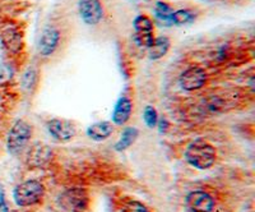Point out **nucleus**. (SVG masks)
I'll list each match as a JSON object with an SVG mask.
<instances>
[{"instance_id":"1","label":"nucleus","mask_w":255,"mask_h":212,"mask_svg":"<svg viewBox=\"0 0 255 212\" xmlns=\"http://www.w3.org/2000/svg\"><path fill=\"white\" fill-rule=\"evenodd\" d=\"M185 157L188 163L194 168L206 170L216 161V151L213 146L203 140L194 141L186 148Z\"/></svg>"},{"instance_id":"2","label":"nucleus","mask_w":255,"mask_h":212,"mask_svg":"<svg viewBox=\"0 0 255 212\" xmlns=\"http://www.w3.org/2000/svg\"><path fill=\"white\" fill-rule=\"evenodd\" d=\"M45 188L38 180H27L15 187L13 198L19 207L32 206L42 198Z\"/></svg>"},{"instance_id":"3","label":"nucleus","mask_w":255,"mask_h":212,"mask_svg":"<svg viewBox=\"0 0 255 212\" xmlns=\"http://www.w3.org/2000/svg\"><path fill=\"white\" fill-rule=\"evenodd\" d=\"M59 205L68 212H87L90 207V197L86 189L69 188L59 197Z\"/></svg>"},{"instance_id":"4","label":"nucleus","mask_w":255,"mask_h":212,"mask_svg":"<svg viewBox=\"0 0 255 212\" xmlns=\"http://www.w3.org/2000/svg\"><path fill=\"white\" fill-rule=\"evenodd\" d=\"M32 136V128L28 123L23 120H18L12 127L8 134V141H6V147H8L9 154L18 155L28 143Z\"/></svg>"},{"instance_id":"5","label":"nucleus","mask_w":255,"mask_h":212,"mask_svg":"<svg viewBox=\"0 0 255 212\" xmlns=\"http://www.w3.org/2000/svg\"><path fill=\"white\" fill-rule=\"evenodd\" d=\"M59 44H60V31L54 26L46 27L38 40V54L44 58H49L56 51Z\"/></svg>"},{"instance_id":"6","label":"nucleus","mask_w":255,"mask_h":212,"mask_svg":"<svg viewBox=\"0 0 255 212\" xmlns=\"http://www.w3.org/2000/svg\"><path fill=\"white\" fill-rule=\"evenodd\" d=\"M79 14L90 26L99 24L104 18V8L100 0H79Z\"/></svg>"},{"instance_id":"7","label":"nucleus","mask_w":255,"mask_h":212,"mask_svg":"<svg viewBox=\"0 0 255 212\" xmlns=\"http://www.w3.org/2000/svg\"><path fill=\"white\" fill-rule=\"evenodd\" d=\"M186 207L190 212H212L215 209V200L204 191H194L186 197Z\"/></svg>"},{"instance_id":"8","label":"nucleus","mask_w":255,"mask_h":212,"mask_svg":"<svg viewBox=\"0 0 255 212\" xmlns=\"http://www.w3.org/2000/svg\"><path fill=\"white\" fill-rule=\"evenodd\" d=\"M207 74L202 68L190 67L180 76V86L186 91L199 90L206 84Z\"/></svg>"},{"instance_id":"9","label":"nucleus","mask_w":255,"mask_h":212,"mask_svg":"<svg viewBox=\"0 0 255 212\" xmlns=\"http://www.w3.org/2000/svg\"><path fill=\"white\" fill-rule=\"evenodd\" d=\"M47 131L59 142H68L76 136V128L68 120L52 119L47 123Z\"/></svg>"},{"instance_id":"10","label":"nucleus","mask_w":255,"mask_h":212,"mask_svg":"<svg viewBox=\"0 0 255 212\" xmlns=\"http://www.w3.org/2000/svg\"><path fill=\"white\" fill-rule=\"evenodd\" d=\"M1 38L6 49L10 52H19L23 46V38L20 35L19 29L14 26H8L1 31Z\"/></svg>"},{"instance_id":"11","label":"nucleus","mask_w":255,"mask_h":212,"mask_svg":"<svg viewBox=\"0 0 255 212\" xmlns=\"http://www.w3.org/2000/svg\"><path fill=\"white\" fill-rule=\"evenodd\" d=\"M50 157H51V151L47 148V146L36 143V145L29 148L28 155H27V161H28L29 166L40 168V166H42L45 163L49 161Z\"/></svg>"},{"instance_id":"12","label":"nucleus","mask_w":255,"mask_h":212,"mask_svg":"<svg viewBox=\"0 0 255 212\" xmlns=\"http://www.w3.org/2000/svg\"><path fill=\"white\" fill-rule=\"evenodd\" d=\"M131 111H133V104L130 99L128 97H122L119 101L116 102V106L113 113V120L115 124L123 125L130 119Z\"/></svg>"},{"instance_id":"13","label":"nucleus","mask_w":255,"mask_h":212,"mask_svg":"<svg viewBox=\"0 0 255 212\" xmlns=\"http://www.w3.org/2000/svg\"><path fill=\"white\" fill-rule=\"evenodd\" d=\"M114 132V127L109 122H99L95 123L87 129V134L90 138L95 141H104L108 140L111 133Z\"/></svg>"},{"instance_id":"14","label":"nucleus","mask_w":255,"mask_h":212,"mask_svg":"<svg viewBox=\"0 0 255 212\" xmlns=\"http://www.w3.org/2000/svg\"><path fill=\"white\" fill-rule=\"evenodd\" d=\"M170 49V40L167 37H157L154 38L153 44L149 47V55L152 59H159L165 56Z\"/></svg>"},{"instance_id":"15","label":"nucleus","mask_w":255,"mask_h":212,"mask_svg":"<svg viewBox=\"0 0 255 212\" xmlns=\"http://www.w3.org/2000/svg\"><path fill=\"white\" fill-rule=\"evenodd\" d=\"M138 137V131L135 128H127L122 134V138L119 140V142L116 143V150L118 151H123V150H127L130 145H133L134 141L136 140Z\"/></svg>"},{"instance_id":"16","label":"nucleus","mask_w":255,"mask_h":212,"mask_svg":"<svg viewBox=\"0 0 255 212\" xmlns=\"http://www.w3.org/2000/svg\"><path fill=\"white\" fill-rule=\"evenodd\" d=\"M134 29L136 33H145V32H153V22L151 18L147 15H138L134 19Z\"/></svg>"},{"instance_id":"17","label":"nucleus","mask_w":255,"mask_h":212,"mask_svg":"<svg viewBox=\"0 0 255 212\" xmlns=\"http://www.w3.org/2000/svg\"><path fill=\"white\" fill-rule=\"evenodd\" d=\"M193 19H194V14L188 9H180V10L172 13L171 15V23L177 24V26L190 23L193 22Z\"/></svg>"},{"instance_id":"18","label":"nucleus","mask_w":255,"mask_h":212,"mask_svg":"<svg viewBox=\"0 0 255 212\" xmlns=\"http://www.w3.org/2000/svg\"><path fill=\"white\" fill-rule=\"evenodd\" d=\"M174 13L172 8L167 3L158 1L156 5V17L163 20L165 23H171V15Z\"/></svg>"},{"instance_id":"19","label":"nucleus","mask_w":255,"mask_h":212,"mask_svg":"<svg viewBox=\"0 0 255 212\" xmlns=\"http://www.w3.org/2000/svg\"><path fill=\"white\" fill-rule=\"evenodd\" d=\"M154 35L153 32H145V33H136L134 32V42L139 47L149 49L151 45L153 44Z\"/></svg>"},{"instance_id":"20","label":"nucleus","mask_w":255,"mask_h":212,"mask_svg":"<svg viewBox=\"0 0 255 212\" xmlns=\"http://www.w3.org/2000/svg\"><path fill=\"white\" fill-rule=\"evenodd\" d=\"M122 212H149L147 207L139 202V201H128L127 204L123 205Z\"/></svg>"},{"instance_id":"21","label":"nucleus","mask_w":255,"mask_h":212,"mask_svg":"<svg viewBox=\"0 0 255 212\" xmlns=\"http://www.w3.org/2000/svg\"><path fill=\"white\" fill-rule=\"evenodd\" d=\"M144 120L149 128H153V127H156L158 118H157V111L154 110V108H152V106H147V108H145Z\"/></svg>"},{"instance_id":"22","label":"nucleus","mask_w":255,"mask_h":212,"mask_svg":"<svg viewBox=\"0 0 255 212\" xmlns=\"http://www.w3.org/2000/svg\"><path fill=\"white\" fill-rule=\"evenodd\" d=\"M0 212H9L8 205L5 202V196H4L1 187H0Z\"/></svg>"}]
</instances>
